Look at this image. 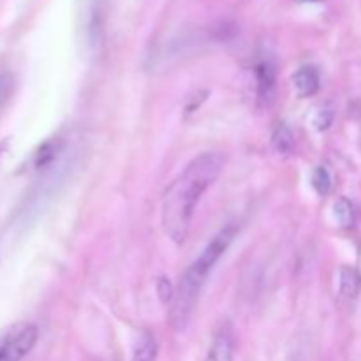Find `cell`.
<instances>
[{"instance_id": "15", "label": "cell", "mask_w": 361, "mask_h": 361, "mask_svg": "<svg viewBox=\"0 0 361 361\" xmlns=\"http://www.w3.org/2000/svg\"><path fill=\"white\" fill-rule=\"evenodd\" d=\"M157 293H159V298H161L164 303L169 302V300H173V295H175L171 284H169V281H166V279H159Z\"/></svg>"}, {"instance_id": "8", "label": "cell", "mask_w": 361, "mask_h": 361, "mask_svg": "<svg viewBox=\"0 0 361 361\" xmlns=\"http://www.w3.org/2000/svg\"><path fill=\"white\" fill-rule=\"evenodd\" d=\"M271 145H274V148L279 154H291L293 148H295V136H293L291 129L286 123H279L275 127L274 134H271Z\"/></svg>"}, {"instance_id": "14", "label": "cell", "mask_w": 361, "mask_h": 361, "mask_svg": "<svg viewBox=\"0 0 361 361\" xmlns=\"http://www.w3.org/2000/svg\"><path fill=\"white\" fill-rule=\"evenodd\" d=\"M334 108H331V106H324V108H321L319 111H317L316 118H314V126H316L317 130H326L328 127L334 123Z\"/></svg>"}, {"instance_id": "16", "label": "cell", "mask_w": 361, "mask_h": 361, "mask_svg": "<svg viewBox=\"0 0 361 361\" xmlns=\"http://www.w3.org/2000/svg\"><path fill=\"white\" fill-rule=\"evenodd\" d=\"M302 2H307V0H302ZM310 2H312V0H310Z\"/></svg>"}, {"instance_id": "11", "label": "cell", "mask_w": 361, "mask_h": 361, "mask_svg": "<svg viewBox=\"0 0 361 361\" xmlns=\"http://www.w3.org/2000/svg\"><path fill=\"white\" fill-rule=\"evenodd\" d=\"M335 217L341 222L344 228H349V226L355 224V208H353V203L345 197H341V200L335 203Z\"/></svg>"}, {"instance_id": "4", "label": "cell", "mask_w": 361, "mask_h": 361, "mask_svg": "<svg viewBox=\"0 0 361 361\" xmlns=\"http://www.w3.org/2000/svg\"><path fill=\"white\" fill-rule=\"evenodd\" d=\"M256 81H257V102L259 106H270L274 101L275 87H277V63L271 56H263L256 63Z\"/></svg>"}, {"instance_id": "3", "label": "cell", "mask_w": 361, "mask_h": 361, "mask_svg": "<svg viewBox=\"0 0 361 361\" xmlns=\"http://www.w3.org/2000/svg\"><path fill=\"white\" fill-rule=\"evenodd\" d=\"M39 331L34 324H14L0 335V361H21L35 345Z\"/></svg>"}, {"instance_id": "5", "label": "cell", "mask_w": 361, "mask_h": 361, "mask_svg": "<svg viewBox=\"0 0 361 361\" xmlns=\"http://www.w3.org/2000/svg\"><path fill=\"white\" fill-rule=\"evenodd\" d=\"M233 351H235V341H233L231 326L222 324L221 330L215 334L207 361H233Z\"/></svg>"}, {"instance_id": "10", "label": "cell", "mask_w": 361, "mask_h": 361, "mask_svg": "<svg viewBox=\"0 0 361 361\" xmlns=\"http://www.w3.org/2000/svg\"><path fill=\"white\" fill-rule=\"evenodd\" d=\"M59 150H60V147L56 141H46L44 145H41L37 150V154L34 155L35 168H46L48 164H51V161L56 157Z\"/></svg>"}, {"instance_id": "7", "label": "cell", "mask_w": 361, "mask_h": 361, "mask_svg": "<svg viewBox=\"0 0 361 361\" xmlns=\"http://www.w3.org/2000/svg\"><path fill=\"white\" fill-rule=\"evenodd\" d=\"M157 360V341L152 334H143L137 338L130 361H155Z\"/></svg>"}, {"instance_id": "6", "label": "cell", "mask_w": 361, "mask_h": 361, "mask_svg": "<svg viewBox=\"0 0 361 361\" xmlns=\"http://www.w3.org/2000/svg\"><path fill=\"white\" fill-rule=\"evenodd\" d=\"M293 83H295L296 94H298L300 97H310V95H314L319 90V71L314 66L300 67L295 73V76H293Z\"/></svg>"}, {"instance_id": "2", "label": "cell", "mask_w": 361, "mask_h": 361, "mask_svg": "<svg viewBox=\"0 0 361 361\" xmlns=\"http://www.w3.org/2000/svg\"><path fill=\"white\" fill-rule=\"evenodd\" d=\"M236 235L235 226H228L222 231L212 238V242L204 247L201 256L187 268L183 277L180 279L178 288H176L175 295L171 300V310H169V323L176 331H182L189 323L190 316L194 312L200 293L203 289L207 277L210 275L212 268L215 267L222 254L228 250L229 243L233 242Z\"/></svg>"}, {"instance_id": "12", "label": "cell", "mask_w": 361, "mask_h": 361, "mask_svg": "<svg viewBox=\"0 0 361 361\" xmlns=\"http://www.w3.org/2000/svg\"><path fill=\"white\" fill-rule=\"evenodd\" d=\"M312 185H314V189L317 190V194H321V196H326V194L330 192L331 176H330V171H328L324 166H319V168L314 171Z\"/></svg>"}, {"instance_id": "1", "label": "cell", "mask_w": 361, "mask_h": 361, "mask_svg": "<svg viewBox=\"0 0 361 361\" xmlns=\"http://www.w3.org/2000/svg\"><path fill=\"white\" fill-rule=\"evenodd\" d=\"M224 168V155L207 152L190 161L168 187L162 197V228L176 243L185 242L194 210L204 190L217 180Z\"/></svg>"}, {"instance_id": "13", "label": "cell", "mask_w": 361, "mask_h": 361, "mask_svg": "<svg viewBox=\"0 0 361 361\" xmlns=\"http://www.w3.org/2000/svg\"><path fill=\"white\" fill-rule=\"evenodd\" d=\"M14 90V78L9 73H0V111L7 104Z\"/></svg>"}, {"instance_id": "9", "label": "cell", "mask_w": 361, "mask_h": 361, "mask_svg": "<svg viewBox=\"0 0 361 361\" xmlns=\"http://www.w3.org/2000/svg\"><path fill=\"white\" fill-rule=\"evenodd\" d=\"M361 286L360 275L356 274L351 268H342L341 271V293L345 296V298L355 300L358 296Z\"/></svg>"}, {"instance_id": "17", "label": "cell", "mask_w": 361, "mask_h": 361, "mask_svg": "<svg viewBox=\"0 0 361 361\" xmlns=\"http://www.w3.org/2000/svg\"><path fill=\"white\" fill-rule=\"evenodd\" d=\"M360 263H361V256H360ZM361 279V277H360Z\"/></svg>"}]
</instances>
